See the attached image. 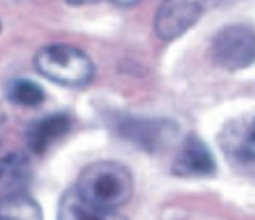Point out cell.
I'll use <instances>...</instances> for the list:
<instances>
[{"label": "cell", "mask_w": 255, "mask_h": 220, "mask_svg": "<svg viewBox=\"0 0 255 220\" xmlns=\"http://www.w3.org/2000/svg\"><path fill=\"white\" fill-rule=\"evenodd\" d=\"M69 3L72 5H82V3H89V2H94V0H68Z\"/></svg>", "instance_id": "cell-14"}, {"label": "cell", "mask_w": 255, "mask_h": 220, "mask_svg": "<svg viewBox=\"0 0 255 220\" xmlns=\"http://www.w3.org/2000/svg\"><path fill=\"white\" fill-rule=\"evenodd\" d=\"M215 171V160L202 139L189 136L174 159L172 173L178 177H203Z\"/></svg>", "instance_id": "cell-6"}, {"label": "cell", "mask_w": 255, "mask_h": 220, "mask_svg": "<svg viewBox=\"0 0 255 220\" xmlns=\"http://www.w3.org/2000/svg\"><path fill=\"white\" fill-rule=\"evenodd\" d=\"M120 134L144 151H158L177 134V126L168 120L128 119L120 123Z\"/></svg>", "instance_id": "cell-5"}, {"label": "cell", "mask_w": 255, "mask_h": 220, "mask_svg": "<svg viewBox=\"0 0 255 220\" xmlns=\"http://www.w3.org/2000/svg\"><path fill=\"white\" fill-rule=\"evenodd\" d=\"M212 60L225 69L239 71L255 63V26L235 23L222 28L211 43Z\"/></svg>", "instance_id": "cell-3"}, {"label": "cell", "mask_w": 255, "mask_h": 220, "mask_svg": "<svg viewBox=\"0 0 255 220\" xmlns=\"http://www.w3.org/2000/svg\"><path fill=\"white\" fill-rule=\"evenodd\" d=\"M111 2H114L119 6H132L134 3L138 2V0H111Z\"/></svg>", "instance_id": "cell-13"}, {"label": "cell", "mask_w": 255, "mask_h": 220, "mask_svg": "<svg viewBox=\"0 0 255 220\" xmlns=\"http://www.w3.org/2000/svg\"><path fill=\"white\" fill-rule=\"evenodd\" d=\"M8 99L22 106H37L45 100V91L32 80L17 79L8 86Z\"/></svg>", "instance_id": "cell-11"}, {"label": "cell", "mask_w": 255, "mask_h": 220, "mask_svg": "<svg viewBox=\"0 0 255 220\" xmlns=\"http://www.w3.org/2000/svg\"><path fill=\"white\" fill-rule=\"evenodd\" d=\"M71 128V119L65 113H56L35 120L26 131V143L35 154H43L49 146L63 137Z\"/></svg>", "instance_id": "cell-7"}, {"label": "cell", "mask_w": 255, "mask_h": 220, "mask_svg": "<svg viewBox=\"0 0 255 220\" xmlns=\"http://www.w3.org/2000/svg\"><path fill=\"white\" fill-rule=\"evenodd\" d=\"M34 66L40 74L59 85L83 86L94 76V65L86 52L71 45H48L39 49Z\"/></svg>", "instance_id": "cell-2"}, {"label": "cell", "mask_w": 255, "mask_h": 220, "mask_svg": "<svg viewBox=\"0 0 255 220\" xmlns=\"http://www.w3.org/2000/svg\"><path fill=\"white\" fill-rule=\"evenodd\" d=\"M59 220H128L125 216L99 208L86 202L76 190H69L63 194L59 204Z\"/></svg>", "instance_id": "cell-8"}, {"label": "cell", "mask_w": 255, "mask_h": 220, "mask_svg": "<svg viewBox=\"0 0 255 220\" xmlns=\"http://www.w3.org/2000/svg\"><path fill=\"white\" fill-rule=\"evenodd\" d=\"M203 9L205 0H163L154 19L157 35L166 42L178 39L198 22Z\"/></svg>", "instance_id": "cell-4"}, {"label": "cell", "mask_w": 255, "mask_h": 220, "mask_svg": "<svg viewBox=\"0 0 255 220\" xmlns=\"http://www.w3.org/2000/svg\"><path fill=\"white\" fill-rule=\"evenodd\" d=\"M239 153L245 159L255 160V117L249 120V123L245 128L239 145Z\"/></svg>", "instance_id": "cell-12"}, {"label": "cell", "mask_w": 255, "mask_h": 220, "mask_svg": "<svg viewBox=\"0 0 255 220\" xmlns=\"http://www.w3.org/2000/svg\"><path fill=\"white\" fill-rule=\"evenodd\" d=\"M76 191L89 204L114 211L131 200L134 179L125 165L114 160H100L82 170Z\"/></svg>", "instance_id": "cell-1"}, {"label": "cell", "mask_w": 255, "mask_h": 220, "mask_svg": "<svg viewBox=\"0 0 255 220\" xmlns=\"http://www.w3.org/2000/svg\"><path fill=\"white\" fill-rule=\"evenodd\" d=\"M0 220H43V214L34 199L12 193L0 200Z\"/></svg>", "instance_id": "cell-9"}, {"label": "cell", "mask_w": 255, "mask_h": 220, "mask_svg": "<svg viewBox=\"0 0 255 220\" xmlns=\"http://www.w3.org/2000/svg\"><path fill=\"white\" fill-rule=\"evenodd\" d=\"M31 163L20 153H9L0 157V183L8 188H20L29 182Z\"/></svg>", "instance_id": "cell-10"}, {"label": "cell", "mask_w": 255, "mask_h": 220, "mask_svg": "<svg viewBox=\"0 0 255 220\" xmlns=\"http://www.w3.org/2000/svg\"><path fill=\"white\" fill-rule=\"evenodd\" d=\"M0 29H2V23H0Z\"/></svg>", "instance_id": "cell-15"}]
</instances>
